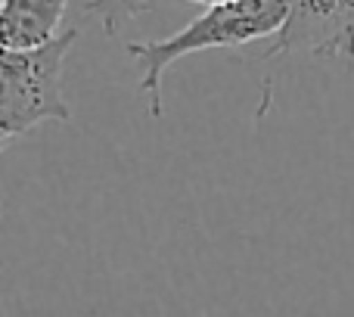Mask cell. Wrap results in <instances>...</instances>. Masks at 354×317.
Segmentation results:
<instances>
[{
  "label": "cell",
  "instance_id": "obj_1",
  "mask_svg": "<svg viewBox=\"0 0 354 317\" xmlns=\"http://www.w3.org/2000/svg\"><path fill=\"white\" fill-rule=\"evenodd\" d=\"M286 22V0H224V3L205 6L187 28L162 41H137L128 44V56L143 69L140 93L147 97L149 116L162 118V78L168 66L189 53L218 47H243V44L274 37Z\"/></svg>",
  "mask_w": 354,
  "mask_h": 317
},
{
  "label": "cell",
  "instance_id": "obj_2",
  "mask_svg": "<svg viewBox=\"0 0 354 317\" xmlns=\"http://www.w3.org/2000/svg\"><path fill=\"white\" fill-rule=\"evenodd\" d=\"M78 28H66L35 47H3L0 53V137L10 147L19 134H28L41 122L72 118L62 93V69Z\"/></svg>",
  "mask_w": 354,
  "mask_h": 317
},
{
  "label": "cell",
  "instance_id": "obj_3",
  "mask_svg": "<svg viewBox=\"0 0 354 317\" xmlns=\"http://www.w3.org/2000/svg\"><path fill=\"white\" fill-rule=\"evenodd\" d=\"M283 53L354 60V0H286V22L264 60Z\"/></svg>",
  "mask_w": 354,
  "mask_h": 317
},
{
  "label": "cell",
  "instance_id": "obj_4",
  "mask_svg": "<svg viewBox=\"0 0 354 317\" xmlns=\"http://www.w3.org/2000/svg\"><path fill=\"white\" fill-rule=\"evenodd\" d=\"M68 0H0L3 47H35L56 37Z\"/></svg>",
  "mask_w": 354,
  "mask_h": 317
},
{
  "label": "cell",
  "instance_id": "obj_5",
  "mask_svg": "<svg viewBox=\"0 0 354 317\" xmlns=\"http://www.w3.org/2000/svg\"><path fill=\"white\" fill-rule=\"evenodd\" d=\"M147 10L149 0H87L84 3V12L103 25L106 35H118V28H124V22L143 16Z\"/></svg>",
  "mask_w": 354,
  "mask_h": 317
},
{
  "label": "cell",
  "instance_id": "obj_6",
  "mask_svg": "<svg viewBox=\"0 0 354 317\" xmlns=\"http://www.w3.org/2000/svg\"><path fill=\"white\" fill-rule=\"evenodd\" d=\"M189 3H205V6H212V3H224V0H189Z\"/></svg>",
  "mask_w": 354,
  "mask_h": 317
}]
</instances>
